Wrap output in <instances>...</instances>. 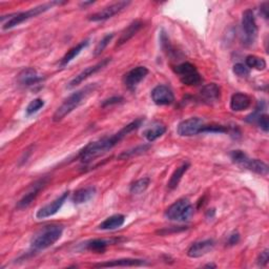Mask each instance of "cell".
I'll return each instance as SVG.
<instances>
[{"mask_svg":"<svg viewBox=\"0 0 269 269\" xmlns=\"http://www.w3.org/2000/svg\"><path fill=\"white\" fill-rule=\"evenodd\" d=\"M143 121L144 120L142 118L137 119V120H134V121L130 122L129 124L125 125L123 128H121L115 134H112V136H110V137H104V138L99 139L97 141L88 143L80 151V153L78 155L79 160L82 163H89V162H92L93 160L101 157L102 155L107 154L122 139H124L129 132L138 129L142 125Z\"/></svg>","mask_w":269,"mask_h":269,"instance_id":"1","label":"cell"},{"mask_svg":"<svg viewBox=\"0 0 269 269\" xmlns=\"http://www.w3.org/2000/svg\"><path fill=\"white\" fill-rule=\"evenodd\" d=\"M97 87V84H88L84 86L83 88L79 89V91L73 93L70 95L59 107L56 112L53 115V121L54 122H60L61 120L70 115L73 111L76 110L78 107H80L81 104L84 102V100L91 95L92 93L95 92V89Z\"/></svg>","mask_w":269,"mask_h":269,"instance_id":"2","label":"cell"},{"mask_svg":"<svg viewBox=\"0 0 269 269\" xmlns=\"http://www.w3.org/2000/svg\"><path fill=\"white\" fill-rule=\"evenodd\" d=\"M62 233L63 227L61 225L50 224V225L43 226L33 236L31 240V249L35 252L47 249L60 240Z\"/></svg>","mask_w":269,"mask_h":269,"instance_id":"3","label":"cell"},{"mask_svg":"<svg viewBox=\"0 0 269 269\" xmlns=\"http://www.w3.org/2000/svg\"><path fill=\"white\" fill-rule=\"evenodd\" d=\"M66 3H60V2H52V3H48V4H43V5H40L38 7H35V8H32L29 9L25 12H19V13H14V14H11L9 15V19L8 21H6L4 24H3V29H11L13 27H16L18 26L19 24L32 19L34 17H37L38 15L47 12L49 10H51L54 6H59V5H64Z\"/></svg>","mask_w":269,"mask_h":269,"instance_id":"4","label":"cell"},{"mask_svg":"<svg viewBox=\"0 0 269 269\" xmlns=\"http://www.w3.org/2000/svg\"><path fill=\"white\" fill-rule=\"evenodd\" d=\"M229 157L231 161L237 164L238 166H240L241 169L248 170L250 172L256 173L261 176H267L268 175V165L259 160V159H250L243 151H240V149H237V151H232L229 154Z\"/></svg>","mask_w":269,"mask_h":269,"instance_id":"5","label":"cell"},{"mask_svg":"<svg viewBox=\"0 0 269 269\" xmlns=\"http://www.w3.org/2000/svg\"><path fill=\"white\" fill-rule=\"evenodd\" d=\"M195 208L190 204L187 198H181L173 203L166 211L164 216L171 221L185 222L191 218Z\"/></svg>","mask_w":269,"mask_h":269,"instance_id":"6","label":"cell"},{"mask_svg":"<svg viewBox=\"0 0 269 269\" xmlns=\"http://www.w3.org/2000/svg\"><path fill=\"white\" fill-rule=\"evenodd\" d=\"M175 73L178 75L180 81L187 86H197L202 83L203 78L196 66L190 62H183L174 68Z\"/></svg>","mask_w":269,"mask_h":269,"instance_id":"7","label":"cell"},{"mask_svg":"<svg viewBox=\"0 0 269 269\" xmlns=\"http://www.w3.org/2000/svg\"><path fill=\"white\" fill-rule=\"evenodd\" d=\"M242 27L245 35V42L252 44L258 36V25L252 10L248 9L244 11L242 15Z\"/></svg>","mask_w":269,"mask_h":269,"instance_id":"8","label":"cell"},{"mask_svg":"<svg viewBox=\"0 0 269 269\" xmlns=\"http://www.w3.org/2000/svg\"><path fill=\"white\" fill-rule=\"evenodd\" d=\"M130 5V2H118L115 3L111 6H108L101 11L94 13L88 16V20L93 22H98V21H104L108 20L112 17H114L115 15L121 13L123 10H125L128 6Z\"/></svg>","mask_w":269,"mask_h":269,"instance_id":"9","label":"cell"},{"mask_svg":"<svg viewBox=\"0 0 269 269\" xmlns=\"http://www.w3.org/2000/svg\"><path fill=\"white\" fill-rule=\"evenodd\" d=\"M204 126V120L198 117L188 118L186 120L179 123L177 132L181 137H192L198 133H201V129Z\"/></svg>","mask_w":269,"mask_h":269,"instance_id":"10","label":"cell"},{"mask_svg":"<svg viewBox=\"0 0 269 269\" xmlns=\"http://www.w3.org/2000/svg\"><path fill=\"white\" fill-rule=\"evenodd\" d=\"M112 61L111 58H106L103 59V60H101L100 62H98L97 64L95 65H92V66H88L86 68L85 70H83L80 74H78L76 77H74L69 83H68V88L69 89H72L74 87H76L77 85L81 84L83 81H85L87 78H89L91 76H93L94 74L98 73L99 71H101L102 69H104L106 66H108V64H110Z\"/></svg>","mask_w":269,"mask_h":269,"instance_id":"11","label":"cell"},{"mask_svg":"<svg viewBox=\"0 0 269 269\" xmlns=\"http://www.w3.org/2000/svg\"><path fill=\"white\" fill-rule=\"evenodd\" d=\"M69 195H70V192L65 191L62 193L60 197H58L57 199H55L53 202L39 208L36 213V219L42 220V219H47V218H50V217L56 215L59 211H60L61 207L63 206V204L68 200Z\"/></svg>","mask_w":269,"mask_h":269,"instance_id":"12","label":"cell"},{"mask_svg":"<svg viewBox=\"0 0 269 269\" xmlns=\"http://www.w3.org/2000/svg\"><path fill=\"white\" fill-rule=\"evenodd\" d=\"M152 100L155 104L160 107L171 106L175 102V95L172 89L166 85H157L152 91Z\"/></svg>","mask_w":269,"mask_h":269,"instance_id":"13","label":"cell"},{"mask_svg":"<svg viewBox=\"0 0 269 269\" xmlns=\"http://www.w3.org/2000/svg\"><path fill=\"white\" fill-rule=\"evenodd\" d=\"M123 239H94V240H89L85 243H82L78 248L80 250H89L93 252L102 253L106 251L107 247L113 244H117Z\"/></svg>","mask_w":269,"mask_h":269,"instance_id":"14","label":"cell"},{"mask_svg":"<svg viewBox=\"0 0 269 269\" xmlns=\"http://www.w3.org/2000/svg\"><path fill=\"white\" fill-rule=\"evenodd\" d=\"M149 73L148 69L145 66H137L130 70L124 76V83L130 91H134L138 84L144 80Z\"/></svg>","mask_w":269,"mask_h":269,"instance_id":"15","label":"cell"},{"mask_svg":"<svg viewBox=\"0 0 269 269\" xmlns=\"http://www.w3.org/2000/svg\"><path fill=\"white\" fill-rule=\"evenodd\" d=\"M46 182L47 180L46 179H42V180H39L37 181L32 187L31 189H29L25 195L18 201L17 205H16V208L19 209V211H22V209H25L27 208L29 205H31L34 200L37 198V196L39 195L40 190L44 187V185H46Z\"/></svg>","mask_w":269,"mask_h":269,"instance_id":"16","label":"cell"},{"mask_svg":"<svg viewBox=\"0 0 269 269\" xmlns=\"http://www.w3.org/2000/svg\"><path fill=\"white\" fill-rule=\"evenodd\" d=\"M215 247V241L212 239H208V240L200 241L193 243L187 250V256L192 259L201 258L205 255H207L208 252H211Z\"/></svg>","mask_w":269,"mask_h":269,"instance_id":"17","label":"cell"},{"mask_svg":"<svg viewBox=\"0 0 269 269\" xmlns=\"http://www.w3.org/2000/svg\"><path fill=\"white\" fill-rule=\"evenodd\" d=\"M17 80L19 84L26 87H31L41 83L44 80V78L40 76L35 69L27 68L19 73V75L17 76Z\"/></svg>","mask_w":269,"mask_h":269,"instance_id":"18","label":"cell"},{"mask_svg":"<svg viewBox=\"0 0 269 269\" xmlns=\"http://www.w3.org/2000/svg\"><path fill=\"white\" fill-rule=\"evenodd\" d=\"M147 265L145 260L142 259H131V258H125V259H118V260H112L107 261L104 263L95 264L94 267L96 268H109V267H140Z\"/></svg>","mask_w":269,"mask_h":269,"instance_id":"19","label":"cell"},{"mask_svg":"<svg viewBox=\"0 0 269 269\" xmlns=\"http://www.w3.org/2000/svg\"><path fill=\"white\" fill-rule=\"evenodd\" d=\"M221 89L216 83H209L204 85L200 91V98L204 103L213 104L220 100Z\"/></svg>","mask_w":269,"mask_h":269,"instance_id":"20","label":"cell"},{"mask_svg":"<svg viewBox=\"0 0 269 269\" xmlns=\"http://www.w3.org/2000/svg\"><path fill=\"white\" fill-rule=\"evenodd\" d=\"M251 106V98L243 93H236L230 99V109L233 112H242Z\"/></svg>","mask_w":269,"mask_h":269,"instance_id":"21","label":"cell"},{"mask_svg":"<svg viewBox=\"0 0 269 269\" xmlns=\"http://www.w3.org/2000/svg\"><path fill=\"white\" fill-rule=\"evenodd\" d=\"M166 132V126L161 122H154L143 130V137L148 142H154Z\"/></svg>","mask_w":269,"mask_h":269,"instance_id":"22","label":"cell"},{"mask_svg":"<svg viewBox=\"0 0 269 269\" xmlns=\"http://www.w3.org/2000/svg\"><path fill=\"white\" fill-rule=\"evenodd\" d=\"M142 26H143V22L141 20H136V21L131 22L121 33L120 37H119V39H118L116 47H121V46H123L124 43L128 42L134 35H136L140 31Z\"/></svg>","mask_w":269,"mask_h":269,"instance_id":"23","label":"cell"},{"mask_svg":"<svg viewBox=\"0 0 269 269\" xmlns=\"http://www.w3.org/2000/svg\"><path fill=\"white\" fill-rule=\"evenodd\" d=\"M125 223V217L123 215H114L104 220L100 225L98 226V229L100 230H115L123 226Z\"/></svg>","mask_w":269,"mask_h":269,"instance_id":"24","label":"cell"},{"mask_svg":"<svg viewBox=\"0 0 269 269\" xmlns=\"http://www.w3.org/2000/svg\"><path fill=\"white\" fill-rule=\"evenodd\" d=\"M96 187L88 186L84 188H80L75 191L73 196V202L75 204H83L88 201H91L94 196L96 195Z\"/></svg>","mask_w":269,"mask_h":269,"instance_id":"25","label":"cell"},{"mask_svg":"<svg viewBox=\"0 0 269 269\" xmlns=\"http://www.w3.org/2000/svg\"><path fill=\"white\" fill-rule=\"evenodd\" d=\"M88 44H89V39H86V40H83L81 41L80 43H78L76 47H74L72 48L64 56L63 58L61 59V61H60V66L61 68H64L71 61H73L75 58H76L84 49H86L88 47Z\"/></svg>","mask_w":269,"mask_h":269,"instance_id":"26","label":"cell"},{"mask_svg":"<svg viewBox=\"0 0 269 269\" xmlns=\"http://www.w3.org/2000/svg\"><path fill=\"white\" fill-rule=\"evenodd\" d=\"M189 166H190V164H189L188 162H185V163L182 164L181 166H179V167L173 173V175H172V177H171V179H170V181H169V183H167V186H169L170 189H175V188H177V186L179 185V183H180V181H181L182 177H183L184 174L188 171Z\"/></svg>","mask_w":269,"mask_h":269,"instance_id":"27","label":"cell"},{"mask_svg":"<svg viewBox=\"0 0 269 269\" xmlns=\"http://www.w3.org/2000/svg\"><path fill=\"white\" fill-rule=\"evenodd\" d=\"M149 148H151V145H149V144H142V145L136 146L134 148L128 149V151H125L122 154L119 155L118 159L119 160H128V159H130L132 157L143 155L144 153H146L148 151Z\"/></svg>","mask_w":269,"mask_h":269,"instance_id":"28","label":"cell"},{"mask_svg":"<svg viewBox=\"0 0 269 269\" xmlns=\"http://www.w3.org/2000/svg\"><path fill=\"white\" fill-rule=\"evenodd\" d=\"M245 65L250 70L255 69L258 71H264L267 66V63L265 61V59L255 56V55H249L245 59Z\"/></svg>","mask_w":269,"mask_h":269,"instance_id":"29","label":"cell"},{"mask_svg":"<svg viewBox=\"0 0 269 269\" xmlns=\"http://www.w3.org/2000/svg\"><path fill=\"white\" fill-rule=\"evenodd\" d=\"M149 184H151V179L145 177V178H141L139 179V180L134 181L131 185H130V188H129V191L130 193H132V195H140V193L144 192Z\"/></svg>","mask_w":269,"mask_h":269,"instance_id":"30","label":"cell"},{"mask_svg":"<svg viewBox=\"0 0 269 269\" xmlns=\"http://www.w3.org/2000/svg\"><path fill=\"white\" fill-rule=\"evenodd\" d=\"M160 43H161V47L163 49V51L165 52V54L171 57V58H175L177 55V52L175 51V49L173 48V46L171 44L170 38L167 37L166 33L162 31L160 34Z\"/></svg>","mask_w":269,"mask_h":269,"instance_id":"31","label":"cell"},{"mask_svg":"<svg viewBox=\"0 0 269 269\" xmlns=\"http://www.w3.org/2000/svg\"><path fill=\"white\" fill-rule=\"evenodd\" d=\"M43 107H44V101L42 99L40 98L34 99L28 103V106L25 109V113L27 116H32L37 112H39Z\"/></svg>","mask_w":269,"mask_h":269,"instance_id":"32","label":"cell"},{"mask_svg":"<svg viewBox=\"0 0 269 269\" xmlns=\"http://www.w3.org/2000/svg\"><path fill=\"white\" fill-rule=\"evenodd\" d=\"M201 132H211V133H226L229 132V126L221 124H211L202 127Z\"/></svg>","mask_w":269,"mask_h":269,"instance_id":"33","label":"cell"},{"mask_svg":"<svg viewBox=\"0 0 269 269\" xmlns=\"http://www.w3.org/2000/svg\"><path fill=\"white\" fill-rule=\"evenodd\" d=\"M114 36H115L114 33H111V34H108V35L104 36V37L99 41V43L97 44V47H96V49H95V51H94V55H95V56H99V55H101V53H102L104 50L107 49V47L109 46L110 42L113 40Z\"/></svg>","mask_w":269,"mask_h":269,"instance_id":"34","label":"cell"},{"mask_svg":"<svg viewBox=\"0 0 269 269\" xmlns=\"http://www.w3.org/2000/svg\"><path fill=\"white\" fill-rule=\"evenodd\" d=\"M265 109H266V104H265V102H264V101H260V102L258 103V106H257L256 110L253 111L250 115H248V116L246 117L245 121L248 122V123H251V124H252V123H255V121L257 120V118H258L261 114L264 113Z\"/></svg>","mask_w":269,"mask_h":269,"instance_id":"35","label":"cell"},{"mask_svg":"<svg viewBox=\"0 0 269 269\" xmlns=\"http://www.w3.org/2000/svg\"><path fill=\"white\" fill-rule=\"evenodd\" d=\"M232 71L234 75L240 78H247L250 75V70L243 63H237L233 65Z\"/></svg>","mask_w":269,"mask_h":269,"instance_id":"36","label":"cell"},{"mask_svg":"<svg viewBox=\"0 0 269 269\" xmlns=\"http://www.w3.org/2000/svg\"><path fill=\"white\" fill-rule=\"evenodd\" d=\"M256 124L259 125V127L265 131V132H268L269 130V118H268V115L263 113L261 114L258 118H257V120L255 121Z\"/></svg>","mask_w":269,"mask_h":269,"instance_id":"37","label":"cell"},{"mask_svg":"<svg viewBox=\"0 0 269 269\" xmlns=\"http://www.w3.org/2000/svg\"><path fill=\"white\" fill-rule=\"evenodd\" d=\"M124 101V98L121 96H114L111 97L107 100H104L102 102V108H107V107H111L114 106V104H119V103H122Z\"/></svg>","mask_w":269,"mask_h":269,"instance_id":"38","label":"cell"},{"mask_svg":"<svg viewBox=\"0 0 269 269\" xmlns=\"http://www.w3.org/2000/svg\"><path fill=\"white\" fill-rule=\"evenodd\" d=\"M268 262H269V250L265 249L259 255V257L257 259V263L261 267H266Z\"/></svg>","mask_w":269,"mask_h":269,"instance_id":"39","label":"cell"},{"mask_svg":"<svg viewBox=\"0 0 269 269\" xmlns=\"http://www.w3.org/2000/svg\"><path fill=\"white\" fill-rule=\"evenodd\" d=\"M239 242H240V233H239V232L234 231L228 237V240H227V245L228 246H234Z\"/></svg>","mask_w":269,"mask_h":269,"instance_id":"40","label":"cell"},{"mask_svg":"<svg viewBox=\"0 0 269 269\" xmlns=\"http://www.w3.org/2000/svg\"><path fill=\"white\" fill-rule=\"evenodd\" d=\"M185 229H187V227H184V226H180V227H172L171 230L167 229V228H165V229H161V230L158 231V233H159V234H162V236H167V234H171L172 232H179V231H183V230H185Z\"/></svg>","mask_w":269,"mask_h":269,"instance_id":"41","label":"cell"},{"mask_svg":"<svg viewBox=\"0 0 269 269\" xmlns=\"http://www.w3.org/2000/svg\"><path fill=\"white\" fill-rule=\"evenodd\" d=\"M260 14L265 19H268V17H269V4L268 3H264L261 5Z\"/></svg>","mask_w":269,"mask_h":269,"instance_id":"42","label":"cell"},{"mask_svg":"<svg viewBox=\"0 0 269 269\" xmlns=\"http://www.w3.org/2000/svg\"><path fill=\"white\" fill-rule=\"evenodd\" d=\"M215 215H216V211H215V209L214 208L213 209H209V211H207V213H206V218L207 219H213L215 217Z\"/></svg>","mask_w":269,"mask_h":269,"instance_id":"43","label":"cell"},{"mask_svg":"<svg viewBox=\"0 0 269 269\" xmlns=\"http://www.w3.org/2000/svg\"><path fill=\"white\" fill-rule=\"evenodd\" d=\"M205 267H208V268H216L217 266H216L215 264H207V265H205Z\"/></svg>","mask_w":269,"mask_h":269,"instance_id":"44","label":"cell"}]
</instances>
